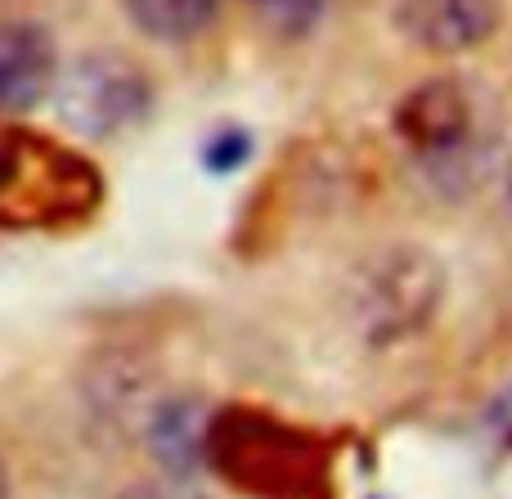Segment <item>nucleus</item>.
<instances>
[{
  "label": "nucleus",
  "instance_id": "nucleus-10",
  "mask_svg": "<svg viewBox=\"0 0 512 499\" xmlns=\"http://www.w3.org/2000/svg\"><path fill=\"white\" fill-rule=\"evenodd\" d=\"M248 158H252V135L243 131V126H221V131L203 144V162L212 176H230V171H239Z\"/></svg>",
  "mask_w": 512,
  "mask_h": 499
},
{
  "label": "nucleus",
  "instance_id": "nucleus-5",
  "mask_svg": "<svg viewBox=\"0 0 512 499\" xmlns=\"http://www.w3.org/2000/svg\"><path fill=\"white\" fill-rule=\"evenodd\" d=\"M396 140L427 171H450L477 140V104L459 77H432L396 104Z\"/></svg>",
  "mask_w": 512,
  "mask_h": 499
},
{
  "label": "nucleus",
  "instance_id": "nucleus-3",
  "mask_svg": "<svg viewBox=\"0 0 512 499\" xmlns=\"http://www.w3.org/2000/svg\"><path fill=\"white\" fill-rule=\"evenodd\" d=\"M50 95L68 131L86 135V140H113V135L144 122L153 86L126 54L95 50L59 68Z\"/></svg>",
  "mask_w": 512,
  "mask_h": 499
},
{
  "label": "nucleus",
  "instance_id": "nucleus-2",
  "mask_svg": "<svg viewBox=\"0 0 512 499\" xmlns=\"http://www.w3.org/2000/svg\"><path fill=\"white\" fill-rule=\"evenodd\" d=\"M104 176L81 149L27 126L0 122V230L63 234L95 221Z\"/></svg>",
  "mask_w": 512,
  "mask_h": 499
},
{
  "label": "nucleus",
  "instance_id": "nucleus-11",
  "mask_svg": "<svg viewBox=\"0 0 512 499\" xmlns=\"http://www.w3.org/2000/svg\"><path fill=\"white\" fill-rule=\"evenodd\" d=\"M126 499H207L203 491H194V486L185 482V477H158V482H144V486H135Z\"/></svg>",
  "mask_w": 512,
  "mask_h": 499
},
{
  "label": "nucleus",
  "instance_id": "nucleus-4",
  "mask_svg": "<svg viewBox=\"0 0 512 499\" xmlns=\"http://www.w3.org/2000/svg\"><path fill=\"white\" fill-rule=\"evenodd\" d=\"M445 297V270L423 248H391L373 257L355 288V315L369 342H400L418 333Z\"/></svg>",
  "mask_w": 512,
  "mask_h": 499
},
{
  "label": "nucleus",
  "instance_id": "nucleus-12",
  "mask_svg": "<svg viewBox=\"0 0 512 499\" xmlns=\"http://www.w3.org/2000/svg\"><path fill=\"white\" fill-rule=\"evenodd\" d=\"M0 499H9V477H5V464H0Z\"/></svg>",
  "mask_w": 512,
  "mask_h": 499
},
{
  "label": "nucleus",
  "instance_id": "nucleus-7",
  "mask_svg": "<svg viewBox=\"0 0 512 499\" xmlns=\"http://www.w3.org/2000/svg\"><path fill=\"white\" fill-rule=\"evenodd\" d=\"M59 77L54 36L32 18H0V117L50 99Z\"/></svg>",
  "mask_w": 512,
  "mask_h": 499
},
{
  "label": "nucleus",
  "instance_id": "nucleus-13",
  "mask_svg": "<svg viewBox=\"0 0 512 499\" xmlns=\"http://www.w3.org/2000/svg\"><path fill=\"white\" fill-rule=\"evenodd\" d=\"M504 180H508V198H512V158H508V176Z\"/></svg>",
  "mask_w": 512,
  "mask_h": 499
},
{
  "label": "nucleus",
  "instance_id": "nucleus-6",
  "mask_svg": "<svg viewBox=\"0 0 512 499\" xmlns=\"http://www.w3.org/2000/svg\"><path fill=\"white\" fill-rule=\"evenodd\" d=\"M504 5L499 0H391V23L427 54H463L490 41Z\"/></svg>",
  "mask_w": 512,
  "mask_h": 499
},
{
  "label": "nucleus",
  "instance_id": "nucleus-9",
  "mask_svg": "<svg viewBox=\"0 0 512 499\" xmlns=\"http://www.w3.org/2000/svg\"><path fill=\"white\" fill-rule=\"evenodd\" d=\"M256 14V23L279 41H301L319 27V18L328 14L333 0H243Z\"/></svg>",
  "mask_w": 512,
  "mask_h": 499
},
{
  "label": "nucleus",
  "instance_id": "nucleus-1",
  "mask_svg": "<svg viewBox=\"0 0 512 499\" xmlns=\"http://www.w3.org/2000/svg\"><path fill=\"white\" fill-rule=\"evenodd\" d=\"M203 464L248 499H337V446L261 405L207 414Z\"/></svg>",
  "mask_w": 512,
  "mask_h": 499
},
{
  "label": "nucleus",
  "instance_id": "nucleus-8",
  "mask_svg": "<svg viewBox=\"0 0 512 499\" xmlns=\"http://www.w3.org/2000/svg\"><path fill=\"white\" fill-rule=\"evenodd\" d=\"M122 9L135 32L149 36V41L189 45L216 27L225 0H122Z\"/></svg>",
  "mask_w": 512,
  "mask_h": 499
}]
</instances>
